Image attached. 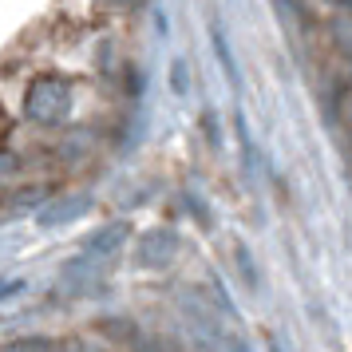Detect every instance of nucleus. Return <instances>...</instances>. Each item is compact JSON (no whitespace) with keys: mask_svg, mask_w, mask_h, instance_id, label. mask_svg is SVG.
<instances>
[{"mask_svg":"<svg viewBox=\"0 0 352 352\" xmlns=\"http://www.w3.org/2000/svg\"><path fill=\"white\" fill-rule=\"evenodd\" d=\"M56 352H96L91 344H83V340H60V349Z\"/></svg>","mask_w":352,"mask_h":352,"instance_id":"nucleus-10","label":"nucleus"},{"mask_svg":"<svg viewBox=\"0 0 352 352\" xmlns=\"http://www.w3.org/2000/svg\"><path fill=\"white\" fill-rule=\"evenodd\" d=\"M349 115H352V91H349Z\"/></svg>","mask_w":352,"mask_h":352,"instance_id":"nucleus-13","label":"nucleus"},{"mask_svg":"<svg viewBox=\"0 0 352 352\" xmlns=\"http://www.w3.org/2000/svg\"><path fill=\"white\" fill-rule=\"evenodd\" d=\"M178 257V234L175 230H146L139 238V250H135V261L143 270H166L175 265Z\"/></svg>","mask_w":352,"mask_h":352,"instance_id":"nucleus-3","label":"nucleus"},{"mask_svg":"<svg viewBox=\"0 0 352 352\" xmlns=\"http://www.w3.org/2000/svg\"><path fill=\"white\" fill-rule=\"evenodd\" d=\"M336 44L344 56H352V16H340L336 20Z\"/></svg>","mask_w":352,"mask_h":352,"instance_id":"nucleus-9","label":"nucleus"},{"mask_svg":"<svg viewBox=\"0 0 352 352\" xmlns=\"http://www.w3.org/2000/svg\"><path fill=\"white\" fill-rule=\"evenodd\" d=\"M273 352H281V349H273Z\"/></svg>","mask_w":352,"mask_h":352,"instance_id":"nucleus-14","label":"nucleus"},{"mask_svg":"<svg viewBox=\"0 0 352 352\" xmlns=\"http://www.w3.org/2000/svg\"><path fill=\"white\" fill-rule=\"evenodd\" d=\"M210 48H214L218 64H222V76H226V83H230V91H241V67H238L234 44H230V36H226L222 24H210Z\"/></svg>","mask_w":352,"mask_h":352,"instance_id":"nucleus-6","label":"nucleus"},{"mask_svg":"<svg viewBox=\"0 0 352 352\" xmlns=\"http://www.w3.org/2000/svg\"><path fill=\"white\" fill-rule=\"evenodd\" d=\"M107 4H127V8H135V4H146V0H107Z\"/></svg>","mask_w":352,"mask_h":352,"instance_id":"nucleus-11","label":"nucleus"},{"mask_svg":"<svg viewBox=\"0 0 352 352\" xmlns=\"http://www.w3.org/2000/svg\"><path fill=\"white\" fill-rule=\"evenodd\" d=\"M166 76H170V91H175L178 99L190 96V64H186L182 56H175V60H170V72H166Z\"/></svg>","mask_w":352,"mask_h":352,"instance_id":"nucleus-7","label":"nucleus"},{"mask_svg":"<svg viewBox=\"0 0 352 352\" xmlns=\"http://www.w3.org/2000/svg\"><path fill=\"white\" fill-rule=\"evenodd\" d=\"M103 270H107V261H103V257H91V254H83V250H80V257H72L64 270H60L56 293H64L67 301H76V297H87V293L99 285Z\"/></svg>","mask_w":352,"mask_h":352,"instance_id":"nucleus-2","label":"nucleus"},{"mask_svg":"<svg viewBox=\"0 0 352 352\" xmlns=\"http://www.w3.org/2000/svg\"><path fill=\"white\" fill-rule=\"evenodd\" d=\"M131 238V222H123V218H115V222L99 226L91 238L83 241V254L91 257H103V261H111L115 254H123V245H127Z\"/></svg>","mask_w":352,"mask_h":352,"instance_id":"nucleus-5","label":"nucleus"},{"mask_svg":"<svg viewBox=\"0 0 352 352\" xmlns=\"http://www.w3.org/2000/svg\"><path fill=\"white\" fill-rule=\"evenodd\" d=\"M76 107V87L64 72H40L28 80L24 99H20V111L32 127H64L72 119Z\"/></svg>","mask_w":352,"mask_h":352,"instance_id":"nucleus-1","label":"nucleus"},{"mask_svg":"<svg viewBox=\"0 0 352 352\" xmlns=\"http://www.w3.org/2000/svg\"><path fill=\"white\" fill-rule=\"evenodd\" d=\"M60 340H48V336H20V340H8L4 352H56Z\"/></svg>","mask_w":352,"mask_h":352,"instance_id":"nucleus-8","label":"nucleus"},{"mask_svg":"<svg viewBox=\"0 0 352 352\" xmlns=\"http://www.w3.org/2000/svg\"><path fill=\"white\" fill-rule=\"evenodd\" d=\"M96 206V198L91 194H60V198H52L48 206L40 210V226L44 230H56V226H72V222H80L87 210Z\"/></svg>","mask_w":352,"mask_h":352,"instance_id":"nucleus-4","label":"nucleus"},{"mask_svg":"<svg viewBox=\"0 0 352 352\" xmlns=\"http://www.w3.org/2000/svg\"><path fill=\"white\" fill-rule=\"evenodd\" d=\"M234 352H245V344H238V340H234Z\"/></svg>","mask_w":352,"mask_h":352,"instance_id":"nucleus-12","label":"nucleus"}]
</instances>
